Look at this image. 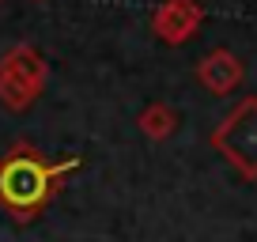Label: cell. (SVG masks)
<instances>
[{
	"label": "cell",
	"instance_id": "obj_1",
	"mask_svg": "<svg viewBox=\"0 0 257 242\" xmlns=\"http://www.w3.org/2000/svg\"><path fill=\"white\" fill-rule=\"evenodd\" d=\"M80 170V159H46L34 144H12L0 155V208L16 223H31L61 193L64 178Z\"/></svg>",
	"mask_w": 257,
	"mask_h": 242
},
{
	"label": "cell",
	"instance_id": "obj_2",
	"mask_svg": "<svg viewBox=\"0 0 257 242\" xmlns=\"http://www.w3.org/2000/svg\"><path fill=\"white\" fill-rule=\"evenodd\" d=\"M49 83V65L46 57L27 42H16L0 53V102L12 113H27L42 98Z\"/></svg>",
	"mask_w": 257,
	"mask_h": 242
},
{
	"label": "cell",
	"instance_id": "obj_3",
	"mask_svg": "<svg viewBox=\"0 0 257 242\" xmlns=\"http://www.w3.org/2000/svg\"><path fill=\"white\" fill-rule=\"evenodd\" d=\"M212 148L238 170L242 178H257V98H242L216 129H212Z\"/></svg>",
	"mask_w": 257,
	"mask_h": 242
},
{
	"label": "cell",
	"instance_id": "obj_4",
	"mask_svg": "<svg viewBox=\"0 0 257 242\" xmlns=\"http://www.w3.org/2000/svg\"><path fill=\"white\" fill-rule=\"evenodd\" d=\"M204 23V8L197 0H163L152 12V31L167 46H185Z\"/></svg>",
	"mask_w": 257,
	"mask_h": 242
},
{
	"label": "cell",
	"instance_id": "obj_5",
	"mask_svg": "<svg viewBox=\"0 0 257 242\" xmlns=\"http://www.w3.org/2000/svg\"><path fill=\"white\" fill-rule=\"evenodd\" d=\"M197 80H201V87L212 91V95H231L242 83V61L231 49H212L208 57L197 61Z\"/></svg>",
	"mask_w": 257,
	"mask_h": 242
},
{
	"label": "cell",
	"instance_id": "obj_6",
	"mask_svg": "<svg viewBox=\"0 0 257 242\" xmlns=\"http://www.w3.org/2000/svg\"><path fill=\"white\" fill-rule=\"evenodd\" d=\"M137 129L144 133L148 140L163 144V140H170L178 133V110L167 106V102H152V106H144V110L137 113Z\"/></svg>",
	"mask_w": 257,
	"mask_h": 242
},
{
	"label": "cell",
	"instance_id": "obj_7",
	"mask_svg": "<svg viewBox=\"0 0 257 242\" xmlns=\"http://www.w3.org/2000/svg\"><path fill=\"white\" fill-rule=\"evenodd\" d=\"M34 4H46V0H34Z\"/></svg>",
	"mask_w": 257,
	"mask_h": 242
}]
</instances>
